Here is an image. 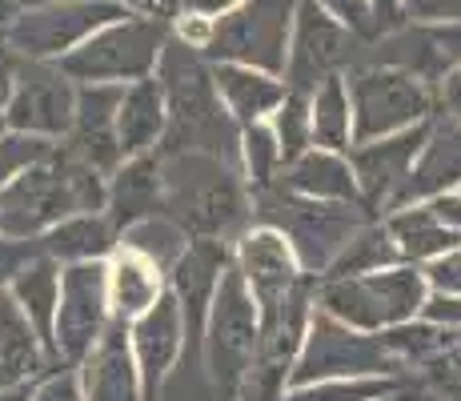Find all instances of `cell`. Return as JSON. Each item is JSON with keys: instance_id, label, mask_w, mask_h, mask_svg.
Here are the masks:
<instances>
[{"instance_id": "cell-20", "label": "cell", "mask_w": 461, "mask_h": 401, "mask_svg": "<svg viewBox=\"0 0 461 401\" xmlns=\"http://www.w3.org/2000/svg\"><path fill=\"white\" fill-rule=\"evenodd\" d=\"M461 189V121H438L433 117V129L425 137L418 160H413L410 177L402 181V189L393 193L389 209H402V205H418L429 201L438 193Z\"/></svg>"}, {"instance_id": "cell-27", "label": "cell", "mask_w": 461, "mask_h": 401, "mask_svg": "<svg viewBox=\"0 0 461 401\" xmlns=\"http://www.w3.org/2000/svg\"><path fill=\"white\" fill-rule=\"evenodd\" d=\"M117 237H121L117 225L104 217V209H93V213H73V217L57 221L52 229H44L37 237V249L57 265L104 261L117 249Z\"/></svg>"}, {"instance_id": "cell-42", "label": "cell", "mask_w": 461, "mask_h": 401, "mask_svg": "<svg viewBox=\"0 0 461 401\" xmlns=\"http://www.w3.org/2000/svg\"><path fill=\"white\" fill-rule=\"evenodd\" d=\"M418 317L433 321V325H461V293H425Z\"/></svg>"}, {"instance_id": "cell-46", "label": "cell", "mask_w": 461, "mask_h": 401, "mask_svg": "<svg viewBox=\"0 0 461 401\" xmlns=\"http://www.w3.org/2000/svg\"><path fill=\"white\" fill-rule=\"evenodd\" d=\"M132 16H153V21H173L181 13V0H117Z\"/></svg>"}, {"instance_id": "cell-38", "label": "cell", "mask_w": 461, "mask_h": 401, "mask_svg": "<svg viewBox=\"0 0 461 401\" xmlns=\"http://www.w3.org/2000/svg\"><path fill=\"white\" fill-rule=\"evenodd\" d=\"M29 401H85L81 369L77 365H49L37 381L29 386Z\"/></svg>"}, {"instance_id": "cell-5", "label": "cell", "mask_w": 461, "mask_h": 401, "mask_svg": "<svg viewBox=\"0 0 461 401\" xmlns=\"http://www.w3.org/2000/svg\"><path fill=\"white\" fill-rule=\"evenodd\" d=\"M425 293L421 265L397 261L389 269L361 273V278H317V309L361 333H381L389 325L418 317Z\"/></svg>"}, {"instance_id": "cell-43", "label": "cell", "mask_w": 461, "mask_h": 401, "mask_svg": "<svg viewBox=\"0 0 461 401\" xmlns=\"http://www.w3.org/2000/svg\"><path fill=\"white\" fill-rule=\"evenodd\" d=\"M405 21H461V0H402Z\"/></svg>"}, {"instance_id": "cell-40", "label": "cell", "mask_w": 461, "mask_h": 401, "mask_svg": "<svg viewBox=\"0 0 461 401\" xmlns=\"http://www.w3.org/2000/svg\"><path fill=\"white\" fill-rule=\"evenodd\" d=\"M421 273L433 293H461V245L429 257V261L421 265Z\"/></svg>"}, {"instance_id": "cell-3", "label": "cell", "mask_w": 461, "mask_h": 401, "mask_svg": "<svg viewBox=\"0 0 461 401\" xmlns=\"http://www.w3.org/2000/svg\"><path fill=\"white\" fill-rule=\"evenodd\" d=\"M104 181L109 177L68 157L57 141V149L41 165L24 169L0 189V233L32 241L73 213L104 209Z\"/></svg>"}, {"instance_id": "cell-7", "label": "cell", "mask_w": 461, "mask_h": 401, "mask_svg": "<svg viewBox=\"0 0 461 401\" xmlns=\"http://www.w3.org/2000/svg\"><path fill=\"white\" fill-rule=\"evenodd\" d=\"M168 41V21L125 13L85 37L73 52L57 60L77 85H129V80L153 77L157 57Z\"/></svg>"}, {"instance_id": "cell-53", "label": "cell", "mask_w": 461, "mask_h": 401, "mask_svg": "<svg viewBox=\"0 0 461 401\" xmlns=\"http://www.w3.org/2000/svg\"><path fill=\"white\" fill-rule=\"evenodd\" d=\"M405 397H418V394H402V397H385V401H405Z\"/></svg>"}, {"instance_id": "cell-13", "label": "cell", "mask_w": 461, "mask_h": 401, "mask_svg": "<svg viewBox=\"0 0 461 401\" xmlns=\"http://www.w3.org/2000/svg\"><path fill=\"white\" fill-rule=\"evenodd\" d=\"M109 321H113L109 257H104V261L60 265V297H57V321H52L57 361L81 365L85 353L96 345V337L104 333Z\"/></svg>"}, {"instance_id": "cell-32", "label": "cell", "mask_w": 461, "mask_h": 401, "mask_svg": "<svg viewBox=\"0 0 461 401\" xmlns=\"http://www.w3.org/2000/svg\"><path fill=\"white\" fill-rule=\"evenodd\" d=\"M397 261H402V253H397L385 221L374 217L345 241V249L333 257V265L321 273V278H361V273L389 269V265H397Z\"/></svg>"}, {"instance_id": "cell-35", "label": "cell", "mask_w": 461, "mask_h": 401, "mask_svg": "<svg viewBox=\"0 0 461 401\" xmlns=\"http://www.w3.org/2000/svg\"><path fill=\"white\" fill-rule=\"evenodd\" d=\"M413 378H421L425 386L446 389V394H461V325H438L429 353L413 369Z\"/></svg>"}, {"instance_id": "cell-34", "label": "cell", "mask_w": 461, "mask_h": 401, "mask_svg": "<svg viewBox=\"0 0 461 401\" xmlns=\"http://www.w3.org/2000/svg\"><path fill=\"white\" fill-rule=\"evenodd\" d=\"M281 165H285V157H281V145L273 137V124L269 121L241 124V177L249 185V193L277 181Z\"/></svg>"}, {"instance_id": "cell-10", "label": "cell", "mask_w": 461, "mask_h": 401, "mask_svg": "<svg viewBox=\"0 0 461 401\" xmlns=\"http://www.w3.org/2000/svg\"><path fill=\"white\" fill-rule=\"evenodd\" d=\"M374 373H402V365L389 358L381 337L361 333V329L345 325V321H337L313 305L294 369H289V386H309V381H330V378H374Z\"/></svg>"}, {"instance_id": "cell-57", "label": "cell", "mask_w": 461, "mask_h": 401, "mask_svg": "<svg viewBox=\"0 0 461 401\" xmlns=\"http://www.w3.org/2000/svg\"><path fill=\"white\" fill-rule=\"evenodd\" d=\"M425 401H429V397H425ZM454 401H457V397H454Z\"/></svg>"}, {"instance_id": "cell-31", "label": "cell", "mask_w": 461, "mask_h": 401, "mask_svg": "<svg viewBox=\"0 0 461 401\" xmlns=\"http://www.w3.org/2000/svg\"><path fill=\"white\" fill-rule=\"evenodd\" d=\"M402 394H418V381L405 373H374V378H330L289 386L285 401H385Z\"/></svg>"}, {"instance_id": "cell-26", "label": "cell", "mask_w": 461, "mask_h": 401, "mask_svg": "<svg viewBox=\"0 0 461 401\" xmlns=\"http://www.w3.org/2000/svg\"><path fill=\"white\" fill-rule=\"evenodd\" d=\"M13 301L21 305V314L29 317L32 333L41 337L44 353L57 361V342H52V321H57V297H60V265L52 257H44L41 249L16 269L13 285H8Z\"/></svg>"}, {"instance_id": "cell-59", "label": "cell", "mask_w": 461, "mask_h": 401, "mask_svg": "<svg viewBox=\"0 0 461 401\" xmlns=\"http://www.w3.org/2000/svg\"><path fill=\"white\" fill-rule=\"evenodd\" d=\"M457 401H461V397H457Z\"/></svg>"}, {"instance_id": "cell-15", "label": "cell", "mask_w": 461, "mask_h": 401, "mask_svg": "<svg viewBox=\"0 0 461 401\" xmlns=\"http://www.w3.org/2000/svg\"><path fill=\"white\" fill-rule=\"evenodd\" d=\"M366 60L438 85L461 65V21H402L397 29L369 41Z\"/></svg>"}, {"instance_id": "cell-28", "label": "cell", "mask_w": 461, "mask_h": 401, "mask_svg": "<svg viewBox=\"0 0 461 401\" xmlns=\"http://www.w3.org/2000/svg\"><path fill=\"white\" fill-rule=\"evenodd\" d=\"M168 278L149 257L117 245L109 253V309L117 321H137L165 293Z\"/></svg>"}, {"instance_id": "cell-39", "label": "cell", "mask_w": 461, "mask_h": 401, "mask_svg": "<svg viewBox=\"0 0 461 401\" xmlns=\"http://www.w3.org/2000/svg\"><path fill=\"white\" fill-rule=\"evenodd\" d=\"M317 5H321L333 21H341L353 37H361V41H374L377 37V21H374L369 0H317Z\"/></svg>"}, {"instance_id": "cell-37", "label": "cell", "mask_w": 461, "mask_h": 401, "mask_svg": "<svg viewBox=\"0 0 461 401\" xmlns=\"http://www.w3.org/2000/svg\"><path fill=\"white\" fill-rule=\"evenodd\" d=\"M52 149H57V141H49V137L5 129V132H0V189H5L13 177H21L24 169L41 165V160L49 157Z\"/></svg>"}, {"instance_id": "cell-4", "label": "cell", "mask_w": 461, "mask_h": 401, "mask_svg": "<svg viewBox=\"0 0 461 401\" xmlns=\"http://www.w3.org/2000/svg\"><path fill=\"white\" fill-rule=\"evenodd\" d=\"M249 205H253V221L285 233L301 273H309V278H321L333 265V257L345 249V241L357 233L366 221L377 217L366 205L301 197V193L285 189L281 181L265 185V189H253Z\"/></svg>"}, {"instance_id": "cell-52", "label": "cell", "mask_w": 461, "mask_h": 401, "mask_svg": "<svg viewBox=\"0 0 461 401\" xmlns=\"http://www.w3.org/2000/svg\"><path fill=\"white\" fill-rule=\"evenodd\" d=\"M37 5H49V0H16V8H37Z\"/></svg>"}, {"instance_id": "cell-12", "label": "cell", "mask_w": 461, "mask_h": 401, "mask_svg": "<svg viewBox=\"0 0 461 401\" xmlns=\"http://www.w3.org/2000/svg\"><path fill=\"white\" fill-rule=\"evenodd\" d=\"M366 49L369 41L353 37L317 0H297L289 57H285V85L297 88V93H313L325 77L349 73L353 65H361Z\"/></svg>"}, {"instance_id": "cell-47", "label": "cell", "mask_w": 461, "mask_h": 401, "mask_svg": "<svg viewBox=\"0 0 461 401\" xmlns=\"http://www.w3.org/2000/svg\"><path fill=\"white\" fill-rule=\"evenodd\" d=\"M369 8H374V21H377V37L389 32V29H397V24L405 21L402 0H369Z\"/></svg>"}, {"instance_id": "cell-21", "label": "cell", "mask_w": 461, "mask_h": 401, "mask_svg": "<svg viewBox=\"0 0 461 401\" xmlns=\"http://www.w3.org/2000/svg\"><path fill=\"white\" fill-rule=\"evenodd\" d=\"M165 213V177L161 153L125 157L104 181V217L117 225V233L140 217Z\"/></svg>"}, {"instance_id": "cell-33", "label": "cell", "mask_w": 461, "mask_h": 401, "mask_svg": "<svg viewBox=\"0 0 461 401\" xmlns=\"http://www.w3.org/2000/svg\"><path fill=\"white\" fill-rule=\"evenodd\" d=\"M189 233H185L181 225H176L173 217H165V213H153V217H140L132 221V225L121 229L117 245L132 249V253L149 257V261L157 265V269L168 278V269H173L176 261H181V253L189 249Z\"/></svg>"}, {"instance_id": "cell-6", "label": "cell", "mask_w": 461, "mask_h": 401, "mask_svg": "<svg viewBox=\"0 0 461 401\" xmlns=\"http://www.w3.org/2000/svg\"><path fill=\"white\" fill-rule=\"evenodd\" d=\"M257 345H261V314H257L249 285L229 261V269L217 281V293H212L205 345H201L212 401H237V389H241V378L249 369Z\"/></svg>"}, {"instance_id": "cell-56", "label": "cell", "mask_w": 461, "mask_h": 401, "mask_svg": "<svg viewBox=\"0 0 461 401\" xmlns=\"http://www.w3.org/2000/svg\"><path fill=\"white\" fill-rule=\"evenodd\" d=\"M0 41H5V32H0Z\"/></svg>"}, {"instance_id": "cell-2", "label": "cell", "mask_w": 461, "mask_h": 401, "mask_svg": "<svg viewBox=\"0 0 461 401\" xmlns=\"http://www.w3.org/2000/svg\"><path fill=\"white\" fill-rule=\"evenodd\" d=\"M165 217H173L189 237L233 241L253 225L249 185L241 169L212 153H161Z\"/></svg>"}, {"instance_id": "cell-49", "label": "cell", "mask_w": 461, "mask_h": 401, "mask_svg": "<svg viewBox=\"0 0 461 401\" xmlns=\"http://www.w3.org/2000/svg\"><path fill=\"white\" fill-rule=\"evenodd\" d=\"M233 5H241V0H181L185 13H201V16H221Z\"/></svg>"}, {"instance_id": "cell-14", "label": "cell", "mask_w": 461, "mask_h": 401, "mask_svg": "<svg viewBox=\"0 0 461 401\" xmlns=\"http://www.w3.org/2000/svg\"><path fill=\"white\" fill-rule=\"evenodd\" d=\"M5 124L16 132H37V137L60 141L73 129L77 113V80L57 60L16 57L13 93L5 101Z\"/></svg>"}, {"instance_id": "cell-51", "label": "cell", "mask_w": 461, "mask_h": 401, "mask_svg": "<svg viewBox=\"0 0 461 401\" xmlns=\"http://www.w3.org/2000/svg\"><path fill=\"white\" fill-rule=\"evenodd\" d=\"M32 386V381H29ZM29 386H13V389H0V401H29Z\"/></svg>"}, {"instance_id": "cell-16", "label": "cell", "mask_w": 461, "mask_h": 401, "mask_svg": "<svg viewBox=\"0 0 461 401\" xmlns=\"http://www.w3.org/2000/svg\"><path fill=\"white\" fill-rule=\"evenodd\" d=\"M229 257H233V269L241 273V281L249 285L261 321L289 297V289H294L301 278H305L285 233H277L273 225H261V221L245 225L241 233L233 237Z\"/></svg>"}, {"instance_id": "cell-19", "label": "cell", "mask_w": 461, "mask_h": 401, "mask_svg": "<svg viewBox=\"0 0 461 401\" xmlns=\"http://www.w3.org/2000/svg\"><path fill=\"white\" fill-rule=\"evenodd\" d=\"M77 369H81L85 401H145L140 397L137 358H132L129 345V321L113 317Z\"/></svg>"}, {"instance_id": "cell-18", "label": "cell", "mask_w": 461, "mask_h": 401, "mask_svg": "<svg viewBox=\"0 0 461 401\" xmlns=\"http://www.w3.org/2000/svg\"><path fill=\"white\" fill-rule=\"evenodd\" d=\"M129 345L132 358H137V373H140V397L145 401H161L165 378L185 350V325H181V309L176 297L165 293L145 309L137 321H129Z\"/></svg>"}, {"instance_id": "cell-1", "label": "cell", "mask_w": 461, "mask_h": 401, "mask_svg": "<svg viewBox=\"0 0 461 401\" xmlns=\"http://www.w3.org/2000/svg\"><path fill=\"white\" fill-rule=\"evenodd\" d=\"M153 77L165 93V137L157 153H212L241 169V124L229 117L212 85V65L205 52L168 32Z\"/></svg>"}, {"instance_id": "cell-30", "label": "cell", "mask_w": 461, "mask_h": 401, "mask_svg": "<svg viewBox=\"0 0 461 401\" xmlns=\"http://www.w3.org/2000/svg\"><path fill=\"white\" fill-rule=\"evenodd\" d=\"M309 124H313V145L333 149V153H349L353 145V105L345 73L325 77L321 85L309 93Z\"/></svg>"}, {"instance_id": "cell-50", "label": "cell", "mask_w": 461, "mask_h": 401, "mask_svg": "<svg viewBox=\"0 0 461 401\" xmlns=\"http://www.w3.org/2000/svg\"><path fill=\"white\" fill-rule=\"evenodd\" d=\"M16 13H21V8H16V0H0V32L16 21Z\"/></svg>"}, {"instance_id": "cell-23", "label": "cell", "mask_w": 461, "mask_h": 401, "mask_svg": "<svg viewBox=\"0 0 461 401\" xmlns=\"http://www.w3.org/2000/svg\"><path fill=\"white\" fill-rule=\"evenodd\" d=\"M277 181L285 185V189L301 193V197H313V201H349V205H361V189H357V177H353L349 157L333 153V149L309 145L305 153L294 157L285 169H281Z\"/></svg>"}, {"instance_id": "cell-24", "label": "cell", "mask_w": 461, "mask_h": 401, "mask_svg": "<svg viewBox=\"0 0 461 401\" xmlns=\"http://www.w3.org/2000/svg\"><path fill=\"white\" fill-rule=\"evenodd\" d=\"M165 93L157 77H140L129 80L121 88V105H117V145L125 157L137 153H157L165 137Z\"/></svg>"}, {"instance_id": "cell-45", "label": "cell", "mask_w": 461, "mask_h": 401, "mask_svg": "<svg viewBox=\"0 0 461 401\" xmlns=\"http://www.w3.org/2000/svg\"><path fill=\"white\" fill-rule=\"evenodd\" d=\"M438 109L446 113L449 121H461V65L454 68V73H446L438 80Z\"/></svg>"}, {"instance_id": "cell-36", "label": "cell", "mask_w": 461, "mask_h": 401, "mask_svg": "<svg viewBox=\"0 0 461 401\" xmlns=\"http://www.w3.org/2000/svg\"><path fill=\"white\" fill-rule=\"evenodd\" d=\"M273 137H277L281 145V157H285V165L294 157H301L309 145H313V124H309V93H297V88H289L285 101L273 109ZM281 165V169H285Z\"/></svg>"}, {"instance_id": "cell-55", "label": "cell", "mask_w": 461, "mask_h": 401, "mask_svg": "<svg viewBox=\"0 0 461 401\" xmlns=\"http://www.w3.org/2000/svg\"><path fill=\"white\" fill-rule=\"evenodd\" d=\"M405 401H421V397H405Z\"/></svg>"}, {"instance_id": "cell-58", "label": "cell", "mask_w": 461, "mask_h": 401, "mask_svg": "<svg viewBox=\"0 0 461 401\" xmlns=\"http://www.w3.org/2000/svg\"><path fill=\"white\" fill-rule=\"evenodd\" d=\"M457 397H461V394H457Z\"/></svg>"}, {"instance_id": "cell-41", "label": "cell", "mask_w": 461, "mask_h": 401, "mask_svg": "<svg viewBox=\"0 0 461 401\" xmlns=\"http://www.w3.org/2000/svg\"><path fill=\"white\" fill-rule=\"evenodd\" d=\"M32 253H37V237H32V241H16V237L0 233V293L13 285L16 269H21V265L29 261Z\"/></svg>"}, {"instance_id": "cell-29", "label": "cell", "mask_w": 461, "mask_h": 401, "mask_svg": "<svg viewBox=\"0 0 461 401\" xmlns=\"http://www.w3.org/2000/svg\"><path fill=\"white\" fill-rule=\"evenodd\" d=\"M381 221H385V229H389V237H393L402 261H410V265H425L429 257H438V253H446V249L461 245V233L441 225V221L433 217L421 201L381 213Z\"/></svg>"}, {"instance_id": "cell-17", "label": "cell", "mask_w": 461, "mask_h": 401, "mask_svg": "<svg viewBox=\"0 0 461 401\" xmlns=\"http://www.w3.org/2000/svg\"><path fill=\"white\" fill-rule=\"evenodd\" d=\"M433 129V117L421 124H410L402 132H389V137H374V141H357L349 145V165L353 177H357V189H361V205L369 213H385V205L393 201V193L402 189V181L410 177L413 160H418L425 137Z\"/></svg>"}, {"instance_id": "cell-25", "label": "cell", "mask_w": 461, "mask_h": 401, "mask_svg": "<svg viewBox=\"0 0 461 401\" xmlns=\"http://www.w3.org/2000/svg\"><path fill=\"white\" fill-rule=\"evenodd\" d=\"M49 365H60L44 353L41 337L32 333L29 317L13 301V293H0V389L29 386L37 381Z\"/></svg>"}, {"instance_id": "cell-48", "label": "cell", "mask_w": 461, "mask_h": 401, "mask_svg": "<svg viewBox=\"0 0 461 401\" xmlns=\"http://www.w3.org/2000/svg\"><path fill=\"white\" fill-rule=\"evenodd\" d=\"M13 73H16V52L0 41V109H5L8 93H13Z\"/></svg>"}, {"instance_id": "cell-9", "label": "cell", "mask_w": 461, "mask_h": 401, "mask_svg": "<svg viewBox=\"0 0 461 401\" xmlns=\"http://www.w3.org/2000/svg\"><path fill=\"white\" fill-rule=\"evenodd\" d=\"M297 0H241L229 13L212 16L205 60H237L265 73L285 77L289 32H294Z\"/></svg>"}, {"instance_id": "cell-22", "label": "cell", "mask_w": 461, "mask_h": 401, "mask_svg": "<svg viewBox=\"0 0 461 401\" xmlns=\"http://www.w3.org/2000/svg\"><path fill=\"white\" fill-rule=\"evenodd\" d=\"M209 65H212V85H217L221 105H225L229 117L237 124L269 121L273 109H277L289 93L285 77L265 73V68L237 65V60H209Z\"/></svg>"}, {"instance_id": "cell-11", "label": "cell", "mask_w": 461, "mask_h": 401, "mask_svg": "<svg viewBox=\"0 0 461 401\" xmlns=\"http://www.w3.org/2000/svg\"><path fill=\"white\" fill-rule=\"evenodd\" d=\"M121 16L125 8L117 0H49L37 8H21L16 21L5 29V44L16 57L60 60L85 37H93L96 29L121 21Z\"/></svg>"}, {"instance_id": "cell-44", "label": "cell", "mask_w": 461, "mask_h": 401, "mask_svg": "<svg viewBox=\"0 0 461 401\" xmlns=\"http://www.w3.org/2000/svg\"><path fill=\"white\" fill-rule=\"evenodd\" d=\"M425 209L433 213V217L441 221L446 229H454V233H461V189H449V193H438V197L421 201Z\"/></svg>"}, {"instance_id": "cell-8", "label": "cell", "mask_w": 461, "mask_h": 401, "mask_svg": "<svg viewBox=\"0 0 461 401\" xmlns=\"http://www.w3.org/2000/svg\"><path fill=\"white\" fill-rule=\"evenodd\" d=\"M345 88L353 105V145L438 117V88L402 68L361 60L345 73Z\"/></svg>"}, {"instance_id": "cell-54", "label": "cell", "mask_w": 461, "mask_h": 401, "mask_svg": "<svg viewBox=\"0 0 461 401\" xmlns=\"http://www.w3.org/2000/svg\"><path fill=\"white\" fill-rule=\"evenodd\" d=\"M8 129V124H5V113H0V132H5Z\"/></svg>"}]
</instances>
